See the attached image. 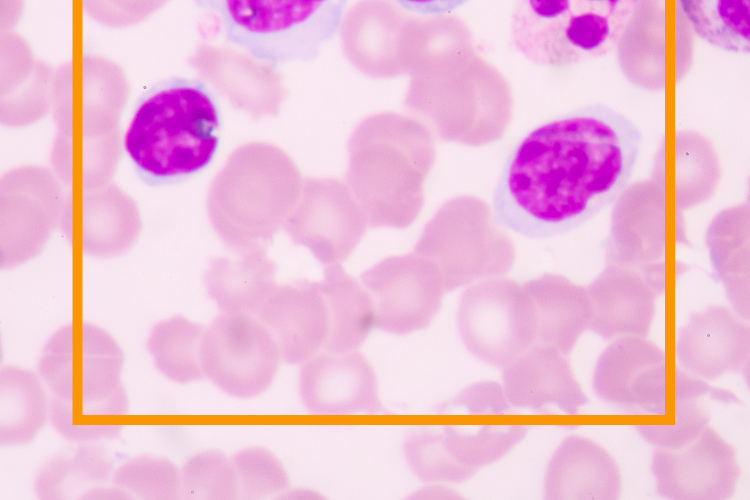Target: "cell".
I'll return each instance as SVG.
<instances>
[{
    "instance_id": "ba28073f",
    "label": "cell",
    "mask_w": 750,
    "mask_h": 500,
    "mask_svg": "<svg viewBox=\"0 0 750 500\" xmlns=\"http://www.w3.org/2000/svg\"><path fill=\"white\" fill-rule=\"evenodd\" d=\"M204 375L237 398H253L273 383L282 360L274 338L255 316L223 313L204 330L201 348Z\"/></svg>"
},
{
    "instance_id": "9c48e42d",
    "label": "cell",
    "mask_w": 750,
    "mask_h": 500,
    "mask_svg": "<svg viewBox=\"0 0 750 500\" xmlns=\"http://www.w3.org/2000/svg\"><path fill=\"white\" fill-rule=\"evenodd\" d=\"M526 434L524 425H486L473 432L421 427L407 438L405 454L422 480L459 483L505 456Z\"/></svg>"
},
{
    "instance_id": "9a60e30c",
    "label": "cell",
    "mask_w": 750,
    "mask_h": 500,
    "mask_svg": "<svg viewBox=\"0 0 750 500\" xmlns=\"http://www.w3.org/2000/svg\"><path fill=\"white\" fill-rule=\"evenodd\" d=\"M750 331L723 306H710L690 315L678 332L675 352L691 375L716 380L741 371L748 362Z\"/></svg>"
},
{
    "instance_id": "6da1fadb",
    "label": "cell",
    "mask_w": 750,
    "mask_h": 500,
    "mask_svg": "<svg viewBox=\"0 0 750 500\" xmlns=\"http://www.w3.org/2000/svg\"><path fill=\"white\" fill-rule=\"evenodd\" d=\"M643 136L626 116L593 104L528 133L510 152L494 192L498 224L554 237L612 204L631 179Z\"/></svg>"
},
{
    "instance_id": "83f0119b",
    "label": "cell",
    "mask_w": 750,
    "mask_h": 500,
    "mask_svg": "<svg viewBox=\"0 0 750 500\" xmlns=\"http://www.w3.org/2000/svg\"><path fill=\"white\" fill-rule=\"evenodd\" d=\"M114 483L118 489L129 492V496L140 498L174 499L183 493L181 473L166 458H135L117 470Z\"/></svg>"
},
{
    "instance_id": "e0dca14e",
    "label": "cell",
    "mask_w": 750,
    "mask_h": 500,
    "mask_svg": "<svg viewBox=\"0 0 750 500\" xmlns=\"http://www.w3.org/2000/svg\"><path fill=\"white\" fill-rule=\"evenodd\" d=\"M566 355L535 343L503 368V391L510 405L539 410L554 404L569 415L590 402Z\"/></svg>"
},
{
    "instance_id": "ffe728a7",
    "label": "cell",
    "mask_w": 750,
    "mask_h": 500,
    "mask_svg": "<svg viewBox=\"0 0 750 500\" xmlns=\"http://www.w3.org/2000/svg\"><path fill=\"white\" fill-rule=\"evenodd\" d=\"M537 317V343L564 355L574 349L590 327L592 303L588 290L560 275L546 274L522 284Z\"/></svg>"
},
{
    "instance_id": "f1b7e54d",
    "label": "cell",
    "mask_w": 750,
    "mask_h": 500,
    "mask_svg": "<svg viewBox=\"0 0 750 500\" xmlns=\"http://www.w3.org/2000/svg\"><path fill=\"white\" fill-rule=\"evenodd\" d=\"M184 495L192 499H233L239 495L237 475L224 454L204 452L192 457L181 472Z\"/></svg>"
},
{
    "instance_id": "5b68a950",
    "label": "cell",
    "mask_w": 750,
    "mask_h": 500,
    "mask_svg": "<svg viewBox=\"0 0 750 500\" xmlns=\"http://www.w3.org/2000/svg\"><path fill=\"white\" fill-rule=\"evenodd\" d=\"M387 127L355 146L352 179L372 225L407 227L424 202L423 184L434 163L430 131L420 122L386 116Z\"/></svg>"
},
{
    "instance_id": "f546056e",
    "label": "cell",
    "mask_w": 750,
    "mask_h": 500,
    "mask_svg": "<svg viewBox=\"0 0 750 500\" xmlns=\"http://www.w3.org/2000/svg\"><path fill=\"white\" fill-rule=\"evenodd\" d=\"M232 463L237 475L239 493L263 497L289 487V477L279 459L263 448H250L236 454Z\"/></svg>"
},
{
    "instance_id": "484cf974",
    "label": "cell",
    "mask_w": 750,
    "mask_h": 500,
    "mask_svg": "<svg viewBox=\"0 0 750 500\" xmlns=\"http://www.w3.org/2000/svg\"><path fill=\"white\" fill-rule=\"evenodd\" d=\"M113 461L96 447H82L71 458L53 460L41 472L37 480V491L44 498H70L76 495L96 496L99 484L111 477Z\"/></svg>"
},
{
    "instance_id": "8fae6325",
    "label": "cell",
    "mask_w": 750,
    "mask_h": 500,
    "mask_svg": "<svg viewBox=\"0 0 750 500\" xmlns=\"http://www.w3.org/2000/svg\"><path fill=\"white\" fill-rule=\"evenodd\" d=\"M651 470L657 493L674 500L728 499L741 476L734 448L708 426L681 448L655 450Z\"/></svg>"
},
{
    "instance_id": "7a4b0ae2",
    "label": "cell",
    "mask_w": 750,
    "mask_h": 500,
    "mask_svg": "<svg viewBox=\"0 0 750 500\" xmlns=\"http://www.w3.org/2000/svg\"><path fill=\"white\" fill-rule=\"evenodd\" d=\"M220 131V108L208 86L172 77L140 97L124 146L146 184L165 186L205 170L217 154Z\"/></svg>"
},
{
    "instance_id": "cb8c5ba5",
    "label": "cell",
    "mask_w": 750,
    "mask_h": 500,
    "mask_svg": "<svg viewBox=\"0 0 750 500\" xmlns=\"http://www.w3.org/2000/svg\"><path fill=\"white\" fill-rule=\"evenodd\" d=\"M695 34L730 53L750 50V0H677Z\"/></svg>"
},
{
    "instance_id": "7402d4cb",
    "label": "cell",
    "mask_w": 750,
    "mask_h": 500,
    "mask_svg": "<svg viewBox=\"0 0 750 500\" xmlns=\"http://www.w3.org/2000/svg\"><path fill=\"white\" fill-rule=\"evenodd\" d=\"M48 402L32 371L5 367L0 376V440L2 445L31 443L47 421Z\"/></svg>"
},
{
    "instance_id": "5bb4252c",
    "label": "cell",
    "mask_w": 750,
    "mask_h": 500,
    "mask_svg": "<svg viewBox=\"0 0 750 500\" xmlns=\"http://www.w3.org/2000/svg\"><path fill=\"white\" fill-rule=\"evenodd\" d=\"M299 391L303 404L316 415L380 414L377 375L356 351L316 354L302 364Z\"/></svg>"
},
{
    "instance_id": "277c9868",
    "label": "cell",
    "mask_w": 750,
    "mask_h": 500,
    "mask_svg": "<svg viewBox=\"0 0 750 500\" xmlns=\"http://www.w3.org/2000/svg\"><path fill=\"white\" fill-rule=\"evenodd\" d=\"M225 40L277 69L311 62L337 36L349 0H194Z\"/></svg>"
},
{
    "instance_id": "4316f807",
    "label": "cell",
    "mask_w": 750,
    "mask_h": 500,
    "mask_svg": "<svg viewBox=\"0 0 750 500\" xmlns=\"http://www.w3.org/2000/svg\"><path fill=\"white\" fill-rule=\"evenodd\" d=\"M208 289L222 312L256 316L276 286L270 267L247 265L218 271L208 279Z\"/></svg>"
},
{
    "instance_id": "d6986e66",
    "label": "cell",
    "mask_w": 750,
    "mask_h": 500,
    "mask_svg": "<svg viewBox=\"0 0 750 500\" xmlns=\"http://www.w3.org/2000/svg\"><path fill=\"white\" fill-rule=\"evenodd\" d=\"M587 290L592 303L590 330L606 340L647 337L657 291L650 281L632 271L610 268Z\"/></svg>"
},
{
    "instance_id": "ac0fdd59",
    "label": "cell",
    "mask_w": 750,
    "mask_h": 500,
    "mask_svg": "<svg viewBox=\"0 0 750 500\" xmlns=\"http://www.w3.org/2000/svg\"><path fill=\"white\" fill-rule=\"evenodd\" d=\"M544 488L550 500H614L621 494V473L599 444L569 436L550 460Z\"/></svg>"
},
{
    "instance_id": "1f68e13d",
    "label": "cell",
    "mask_w": 750,
    "mask_h": 500,
    "mask_svg": "<svg viewBox=\"0 0 750 500\" xmlns=\"http://www.w3.org/2000/svg\"><path fill=\"white\" fill-rule=\"evenodd\" d=\"M409 11L425 15L450 13L468 0H394Z\"/></svg>"
},
{
    "instance_id": "d4e9b609",
    "label": "cell",
    "mask_w": 750,
    "mask_h": 500,
    "mask_svg": "<svg viewBox=\"0 0 750 500\" xmlns=\"http://www.w3.org/2000/svg\"><path fill=\"white\" fill-rule=\"evenodd\" d=\"M203 327L183 316L158 323L148 340V350L156 367L180 384L202 379L201 340Z\"/></svg>"
},
{
    "instance_id": "52a82bcc",
    "label": "cell",
    "mask_w": 750,
    "mask_h": 500,
    "mask_svg": "<svg viewBox=\"0 0 750 500\" xmlns=\"http://www.w3.org/2000/svg\"><path fill=\"white\" fill-rule=\"evenodd\" d=\"M458 328L466 348L478 359L504 368L537 343V317L522 285L495 279L462 295Z\"/></svg>"
},
{
    "instance_id": "30bf717a",
    "label": "cell",
    "mask_w": 750,
    "mask_h": 500,
    "mask_svg": "<svg viewBox=\"0 0 750 500\" xmlns=\"http://www.w3.org/2000/svg\"><path fill=\"white\" fill-rule=\"evenodd\" d=\"M376 317V327L405 335L427 328L439 312L444 283L437 266L415 255L390 258L362 276Z\"/></svg>"
},
{
    "instance_id": "603a6c76",
    "label": "cell",
    "mask_w": 750,
    "mask_h": 500,
    "mask_svg": "<svg viewBox=\"0 0 750 500\" xmlns=\"http://www.w3.org/2000/svg\"><path fill=\"white\" fill-rule=\"evenodd\" d=\"M712 395L717 401L738 402L730 391L715 388L702 378L675 369V420L673 424H647L637 426L640 435L650 444L665 449L681 448L703 431L710 415L701 404V398Z\"/></svg>"
},
{
    "instance_id": "4dcf8cb0",
    "label": "cell",
    "mask_w": 750,
    "mask_h": 500,
    "mask_svg": "<svg viewBox=\"0 0 750 500\" xmlns=\"http://www.w3.org/2000/svg\"><path fill=\"white\" fill-rule=\"evenodd\" d=\"M452 405L468 408L475 414H501L510 408L503 389L496 382L477 383L454 399Z\"/></svg>"
},
{
    "instance_id": "8992f818",
    "label": "cell",
    "mask_w": 750,
    "mask_h": 500,
    "mask_svg": "<svg viewBox=\"0 0 750 500\" xmlns=\"http://www.w3.org/2000/svg\"><path fill=\"white\" fill-rule=\"evenodd\" d=\"M638 0H521L515 33L538 64L568 68L608 55L618 45Z\"/></svg>"
},
{
    "instance_id": "4fadbf2b",
    "label": "cell",
    "mask_w": 750,
    "mask_h": 500,
    "mask_svg": "<svg viewBox=\"0 0 750 500\" xmlns=\"http://www.w3.org/2000/svg\"><path fill=\"white\" fill-rule=\"evenodd\" d=\"M460 216V215H458ZM458 218L452 201L443 206L426 226L416 246L419 255L439 269L445 290L452 291L475 280L506 273L510 267L487 256L493 240L502 238L490 223V215L480 224L474 216Z\"/></svg>"
},
{
    "instance_id": "2e32d148",
    "label": "cell",
    "mask_w": 750,
    "mask_h": 500,
    "mask_svg": "<svg viewBox=\"0 0 750 500\" xmlns=\"http://www.w3.org/2000/svg\"><path fill=\"white\" fill-rule=\"evenodd\" d=\"M277 343L282 360L303 364L324 347L328 308L317 283L276 288L256 314Z\"/></svg>"
},
{
    "instance_id": "44dd1931",
    "label": "cell",
    "mask_w": 750,
    "mask_h": 500,
    "mask_svg": "<svg viewBox=\"0 0 750 500\" xmlns=\"http://www.w3.org/2000/svg\"><path fill=\"white\" fill-rule=\"evenodd\" d=\"M317 285L329 314L328 336L323 348L332 354L355 351L376 327L369 292L341 267L328 269L325 280Z\"/></svg>"
},
{
    "instance_id": "3957f363",
    "label": "cell",
    "mask_w": 750,
    "mask_h": 500,
    "mask_svg": "<svg viewBox=\"0 0 750 500\" xmlns=\"http://www.w3.org/2000/svg\"><path fill=\"white\" fill-rule=\"evenodd\" d=\"M124 353L115 339L92 324H71L46 344L39 371L53 393L51 418L74 441L119 435L114 421L128 413L122 382Z\"/></svg>"
},
{
    "instance_id": "7c38bea8",
    "label": "cell",
    "mask_w": 750,
    "mask_h": 500,
    "mask_svg": "<svg viewBox=\"0 0 750 500\" xmlns=\"http://www.w3.org/2000/svg\"><path fill=\"white\" fill-rule=\"evenodd\" d=\"M665 360L664 352L645 337L615 338L596 363L594 390L607 403L665 415Z\"/></svg>"
}]
</instances>
